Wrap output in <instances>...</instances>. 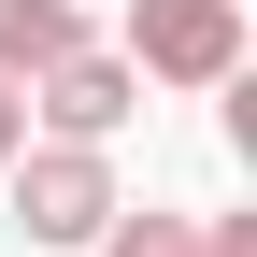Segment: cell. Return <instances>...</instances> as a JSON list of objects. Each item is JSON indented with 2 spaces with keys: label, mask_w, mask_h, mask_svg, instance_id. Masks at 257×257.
<instances>
[{
  "label": "cell",
  "mask_w": 257,
  "mask_h": 257,
  "mask_svg": "<svg viewBox=\"0 0 257 257\" xmlns=\"http://www.w3.org/2000/svg\"><path fill=\"white\" fill-rule=\"evenodd\" d=\"M72 43H86V0H0V86L57 72Z\"/></svg>",
  "instance_id": "277c9868"
},
{
  "label": "cell",
  "mask_w": 257,
  "mask_h": 257,
  "mask_svg": "<svg viewBox=\"0 0 257 257\" xmlns=\"http://www.w3.org/2000/svg\"><path fill=\"white\" fill-rule=\"evenodd\" d=\"M0 200H15V229H29V243H100L114 214H128V186H114V157H100V143H15Z\"/></svg>",
  "instance_id": "6da1fadb"
},
{
  "label": "cell",
  "mask_w": 257,
  "mask_h": 257,
  "mask_svg": "<svg viewBox=\"0 0 257 257\" xmlns=\"http://www.w3.org/2000/svg\"><path fill=\"white\" fill-rule=\"evenodd\" d=\"M15 100L43 114V143H100V157H114V128L143 114V72H128L114 43H72V57H57V72H29Z\"/></svg>",
  "instance_id": "3957f363"
},
{
  "label": "cell",
  "mask_w": 257,
  "mask_h": 257,
  "mask_svg": "<svg viewBox=\"0 0 257 257\" xmlns=\"http://www.w3.org/2000/svg\"><path fill=\"white\" fill-rule=\"evenodd\" d=\"M114 57L143 86H243V0H128Z\"/></svg>",
  "instance_id": "7a4b0ae2"
},
{
  "label": "cell",
  "mask_w": 257,
  "mask_h": 257,
  "mask_svg": "<svg viewBox=\"0 0 257 257\" xmlns=\"http://www.w3.org/2000/svg\"><path fill=\"white\" fill-rule=\"evenodd\" d=\"M100 257H200V229H186V214H114Z\"/></svg>",
  "instance_id": "5b68a950"
},
{
  "label": "cell",
  "mask_w": 257,
  "mask_h": 257,
  "mask_svg": "<svg viewBox=\"0 0 257 257\" xmlns=\"http://www.w3.org/2000/svg\"><path fill=\"white\" fill-rule=\"evenodd\" d=\"M15 143H29V100H15V86H0V172H15Z\"/></svg>",
  "instance_id": "8992f818"
}]
</instances>
